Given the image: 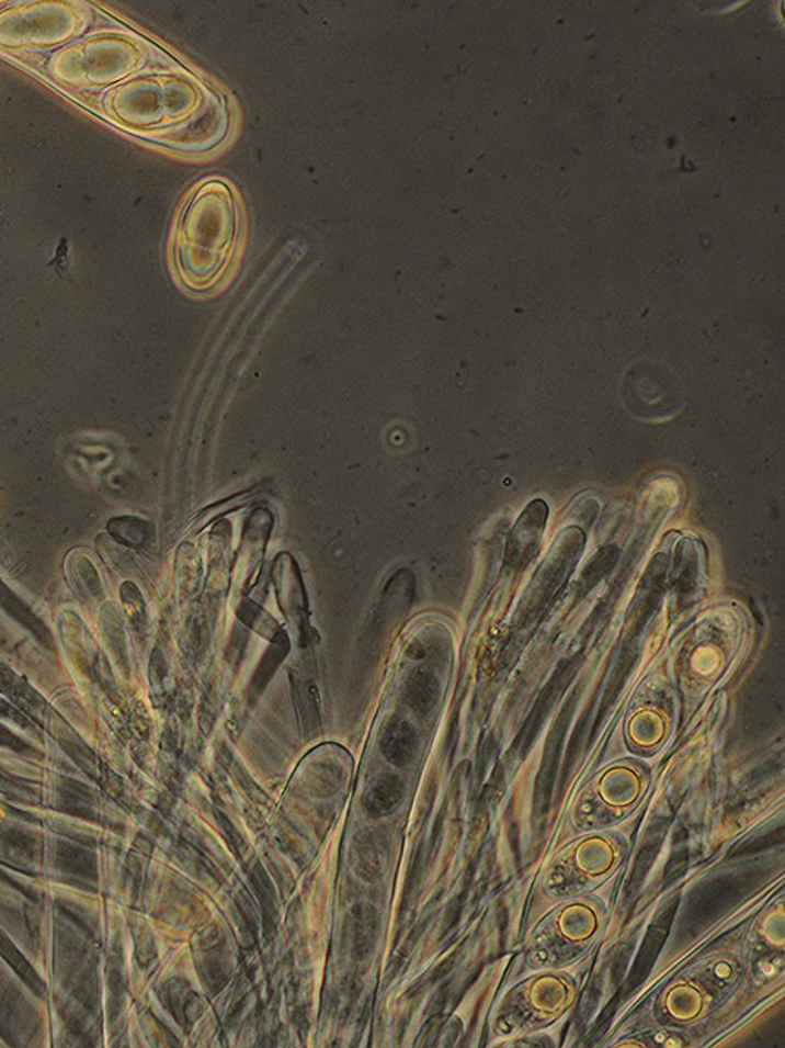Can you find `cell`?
<instances>
[{
  "label": "cell",
  "instance_id": "cell-1",
  "mask_svg": "<svg viewBox=\"0 0 785 1048\" xmlns=\"http://www.w3.org/2000/svg\"><path fill=\"white\" fill-rule=\"evenodd\" d=\"M240 206L231 185L207 181L195 192L177 240V262L185 284L206 291L221 279L240 234Z\"/></svg>",
  "mask_w": 785,
  "mask_h": 1048
},
{
  "label": "cell",
  "instance_id": "cell-2",
  "mask_svg": "<svg viewBox=\"0 0 785 1048\" xmlns=\"http://www.w3.org/2000/svg\"><path fill=\"white\" fill-rule=\"evenodd\" d=\"M602 921V905L594 898L565 899L533 932L527 962L545 970L572 966L595 944Z\"/></svg>",
  "mask_w": 785,
  "mask_h": 1048
},
{
  "label": "cell",
  "instance_id": "cell-3",
  "mask_svg": "<svg viewBox=\"0 0 785 1048\" xmlns=\"http://www.w3.org/2000/svg\"><path fill=\"white\" fill-rule=\"evenodd\" d=\"M625 843L613 833L589 834L564 849L546 870L545 889L557 899L585 895L619 867Z\"/></svg>",
  "mask_w": 785,
  "mask_h": 1048
},
{
  "label": "cell",
  "instance_id": "cell-4",
  "mask_svg": "<svg viewBox=\"0 0 785 1048\" xmlns=\"http://www.w3.org/2000/svg\"><path fill=\"white\" fill-rule=\"evenodd\" d=\"M576 982L567 973L545 970L511 989L498 1013V1032L535 1034L564 1016L576 1000Z\"/></svg>",
  "mask_w": 785,
  "mask_h": 1048
},
{
  "label": "cell",
  "instance_id": "cell-5",
  "mask_svg": "<svg viewBox=\"0 0 785 1048\" xmlns=\"http://www.w3.org/2000/svg\"><path fill=\"white\" fill-rule=\"evenodd\" d=\"M647 787L648 771L641 763H616L580 797L577 823L585 830L614 826L636 808Z\"/></svg>",
  "mask_w": 785,
  "mask_h": 1048
},
{
  "label": "cell",
  "instance_id": "cell-6",
  "mask_svg": "<svg viewBox=\"0 0 785 1048\" xmlns=\"http://www.w3.org/2000/svg\"><path fill=\"white\" fill-rule=\"evenodd\" d=\"M0 610L15 622V624L21 626L27 634L33 635L43 647H48L53 650L55 647V638H53L52 629L46 626L45 620L34 612L26 601L15 594L12 590L11 586L0 578Z\"/></svg>",
  "mask_w": 785,
  "mask_h": 1048
},
{
  "label": "cell",
  "instance_id": "cell-7",
  "mask_svg": "<svg viewBox=\"0 0 785 1048\" xmlns=\"http://www.w3.org/2000/svg\"><path fill=\"white\" fill-rule=\"evenodd\" d=\"M710 1001L713 996L709 991H704L703 985H697L696 981H687L670 989L665 1007L670 1016L678 1022H694L707 1013Z\"/></svg>",
  "mask_w": 785,
  "mask_h": 1048
},
{
  "label": "cell",
  "instance_id": "cell-8",
  "mask_svg": "<svg viewBox=\"0 0 785 1048\" xmlns=\"http://www.w3.org/2000/svg\"><path fill=\"white\" fill-rule=\"evenodd\" d=\"M384 836L372 831H363L353 843L352 861L355 872L365 880H374L384 868L387 846Z\"/></svg>",
  "mask_w": 785,
  "mask_h": 1048
},
{
  "label": "cell",
  "instance_id": "cell-9",
  "mask_svg": "<svg viewBox=\"0 0 785 1048\" xmlns=\"http://www.w3.org/2000/svg\"><path fill=\"white\" fill-rule=\"evenodd\" d=\"M402 797V784L392 774L380 775L372 781L363 796V808L371 818L390 814Z\"/></svg>",
  "mask_w": 785,
  "mask_h": 1048
},
{
  "label": "cell",
  "instance_id": "cell-10",
  "mask_svg": "<svg viewBox=\"0 0 785 1048\" xmlns=\"http://www.w3.org/2000/svg\"><path fill=\"white\" fill-rule=\"evenodd\" d=\"M414 741V733H412L411 728L405 722H396V724H390L382 734L380 750L387 762L392 763L396 767H402L412 758Z\"/></svg>",
  "mask_w": 785,
  "mask_h": 1048
},
{
  "label": "cell",
  "instance_id": "cell-11",
  "mask_svg": "<svg viewBox=\"0 0 785 1048\" xmlns=\"http://www.w3.org/2000/svg\"><path fill=\"white\" fill-rule=\"evenodd\" d=\"M67 573L68 582H71V585L76 586V590L79 591L82 597L86 598H98L99 582L98 572H95L94 564L89 557L83 556V554L77 553V551H71L67 556Z\"/></svg>",
  "mask_w": 785,
  "mask_h": 1048
}]
</instances>
